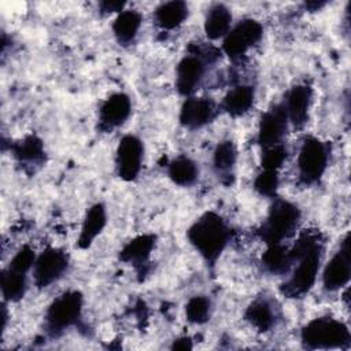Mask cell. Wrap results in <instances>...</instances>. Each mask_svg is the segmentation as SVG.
Instances as JSON below:
<instances>
[{
  "mask_svg": "<svg viewBox=\"0 0 351 351\" xmlns=\"http://www.w3.org/2000/svg\"><path fill=\"white\" fill-rule=\"evenodd\" d=\"M207 56L200 52L185 55L176 69V89L181 96L189 97L199 88L206 73Z\"/></svg>",
  "mask_w": 351,
  "mask_h": 351,
  "instance_id": "10",
  "label": "cell"
},
{
  "mask_svg": "<svg viewBox=\"0 0 351 351\" xmlns=\"http://www.w3.org/2000/svg\"><path fill=\"white\" fill-rule=\"evenodd\" d=\"M299 219L300 210L296 204L284 199H276L259 228V236L267 245L281 244L295 233Z\"/></svg>",
  "mask_w": 351,
  "mask_h": 351,
  "instance_id": "4",
  "label": "cell"
},
{
  "mask_svg": "<svg viewBox=\"0 0 351 351\" xmlns=\"http://www.w3.org/2000/svg\"><path fill=\"white\" fill-rule=\"evenodd\" d=\"M169 178L180 186H191L199 177L196 163L186 156H177L167 165Z\"/></svg>",
  "mask_w": 351,
  "mask_h": 351,
  "instance_id": "26",
  "label": "cell"
},
{
  "mask_svg": "<svg viewBox=\"0 0 351 351\" xmlns=\"http://www.w3.org/2000/svg\"><path fill=\"white\" fill-rule=\"evenodd\" d=\"M351 277L350 258V234H347L337 252L326 263L322 273V285L326 291L333 292L348 284Z\"/></svg>",
  "mask_w": 351,
  "mask_h": 351,
  "instance_id": "12",
  "label": "cell"
},
{
  "mask_svg": "<svg viewBox=\"0 0 351 351\" xmlns=\"http://www.w3.org/2000/svg\"><path fill=\"white\" fill-rule=\"evenodd\" d=\"M10 151L19 165L25 169L38 167L45 162V149L41 138L34 134H29L22 140L10 144Z\"/></svg>",
  "mask_w": 351,
  "mask_h": 351,
  "instance_id": "16",
  "label": "cell"
},
{
  "mask_svg": "<svg viewBox=\"0 0 351 351\" xmlns=\"http://www.w3.org/2000/svg\"><path fill=\"white\" fill-rule=\"evenodd\" d=\"M244 318L258 330L269 332L277 322V314L273 304L266 298H258L252 300L245 308Z\"/></svg>",
  "mask_w": 351,
  "mask_h": 351,
  "instance_id": "20",
  "label": "cell"
},
{
  "mask_svg": "<svg viewBox=\"0 0 351 351\" xmlns=\"http://www.w3.org/2000/svg\"><path fill=\"white\" fill-rule=\"evenodd\" d=\"M188 16V5L184 1L173 0L162 3L154 14L155 23L163 30H173L178 27Z\"/></svg>",
  "mask_w": 351,
  "mask_h": 351,
  "instance_id": "24",
  "label": "cell"
},
{
  "mask_svg": "<svg viewBox=\"0 0 351 351\" xmlns=\"http://www.w3.org/2000/svg\"><path fill=\"white\" fill-rule=\"evenodd\" d=\"M232 25V14L223 4H214L207 11L204 19V33L210 40H218L225 37Z\"/></svg>",
  "mask_w": 351,
  "mask_h": 351,
  "instance_id": "23",
  "label": "cell"
},
{
  "mask_svg": "<svg viewBox=\"0 0 351 351\" xmlns=\"http://www.w3.org/2000/svg\"><path fill=\"white\" fill-rule=\"evenodd\" d=\"M156 237L154 234H140L129 240L119 251V259L133 265L137 270H143L147 265L152 250L155 248Z\"/></svg>",
  "mask_w": 351,
  "mask_h": 351,
  "instance_id": "17",
  "label": "cell"
},
{
  "mask_svg": "<svg viewBox=\"0 0 351 351\" xmlns=\"http://www.w3.org/2000/svg\"><path fill=\"white\" fill-rule=\"evenodd\" d=\"M278 176L277 171L273 170H262L255 181H254V189L266 197H274L277 193V188H278Z\"/></svg>",
  "mask_w": 351,
  "mask_h": 351,
  "instance_id": "30",
  "label": "cell"
},
{
  "mask_svg": "<svg viewBox=\"0 0 351 351\" xmlns=\"http://www.w3.org/2000/svg\"><path fill=\"white\" fill-rule=\"evenodd\" d=\"M211 302L206 296H193L185 306L186 319L192 324H204L210 319Z\"/></svg>",
  "mask_w": 351,
  "mask_h": 351,
  "instance_id": "28",
  "label": "cell"
},
{
  "mask_svg": "<svg viewBox=\"0 0 351 351\" xmlns=\"http://www.w3.org/2000/svg\"><path fill=\"white\" fill-rule=\"evenodd\" d=\"M217 115V107L207 97H186L180 110V123L191 130L210 123Z\"/></svg>",
  "mask_w": 351,
  "mask_h": 351,
  "instance_id": "14",
  "label": "cell"
},
{
  "mask_svg": "<svg viewBox=\"0 0 351 351\" xmlns=\"http://www.w3.org/2000/svg\"><path fill=\"white\" fill-rule=\"evenodd\" d=\"M285 159H287V148L281 143L263 148V154L261 158L262 170L277 171L282 166Z\"/></svg>",
  "mask_w": 351,
  "mask_h": 351,
  "instance_id": "29",
  "label": "cell"
},
{
  "mask_svg": "<svg viewBox=\"0 0 351 351\" xmlns=\"http://www.w3.org/2000/svg\"><path fill=\"white\" fill-rule=\"evenodd\" d=\"M103 14H112V12H122L125 3L123 1H101L99 4Z\"/></svg>",
  "mask_w": 351,
  "mask_h": 351,
  "instance_id": "32",
  "label": "cell"
},
{
  "mask_svg": "<svg viewBox=\"0 0 351 351\" xmlns=\"http://www.w3.org/2000/svg\"><path fill=\"white\" fill-rule=\"evenodd\" d=\"M186 237L200 256L214 265L229 243L230 230L221 215L207 211L189 226Z\"/></svg>",
  "mask_w": 351,
  "mask_h": 351,
  "instance_id": "2",
  "label": "cell"
},
{
  "mask_svg": "<svg viewBox=\"0 0 351 351\" xmlns=\"http://www.w3.org/2000/svg\"><path fill=\"white\" fill-rule=\"evenodd\" d=\"M329 160V147L326 143L317 137H306L300 145L298 155V170L299 180L304 185L317 184L326 167Z\"/></svg>",
  "mask_w": 351,
  "mask_h": 351,
  "instance_id": "6",
  "label": "cell"
},
{
  "mask_svg": "<svg viewBox=\"0 0 351 351\" xmlns=\"http://www.w3.org/2000/svg\"><path fill=\"white\" fill-rule=\"evenodd\" d=\"M132 114V101L126 93L118 92L108 96L99 108V128L111 132L126 122Z\"/></svg>",
  "mask_w": 351,
  "mask_h": 351,
  "instance_id": "13",
  "label": "cell"
},
{
  "mask_svg": "<svg viewBox=\"0 0 351 351\" xmlns=\"http://www.w3.org/2000/svg\"><path fill=\"white\" fill-rule=\"evenodd\" d=\"M36 254L34 251L29 247V245H23L15 255L14 258L10 261V265L7 269L12 270V271H16V273H22V274H26L33 266H34V262H36Z\"/></svg>",
  "mask_w": 351,
  "mask_h": 351,
  "instance_id": "31",
  "label": "cell"
},
{
  "mask_svg": "<svg viewBox=\"0 0 351 351\" xmlns=\"http://www.w3.org/2000/svg\"><path fill=\"white\" fill-rule=\"evenodd\" d=\"M237 160V149L232 140H223L218 143L213 155L214 170L221 178V181L226 185L232 184L234 166Z\"/></svg>",
  "mask_w": 351,
  "mask_h": 351,
  "instance_id": "19",
  "label": "cell"
},
{
  "mask_svg": "<svg viewBox=\"0 0 351 351\" xmlns=\"http://www.w3.org/2000/svg\"><path fill=\"white\" fill-rule=\"evenodd\" d=\"M141 22V14L134 10H123L119 12L112 22V33L117 41L121 45H130L140 30Z\"/></svg>",
  "mask_w": 351,
  "mask_h": 351,
  "instance_id": "21",
  "label": "cell"
},
{
  "mask_svg": "<svg viewBox=\"0 0 351 351\" xmlns=\"http://www.w3.org/2000/svg\"><path fill=\"white\" fill-rule=\"evenodd\" d=\"M263 269L270 274H285L293 266L291 251L281 244L267 245L262 255Z\"/></svg>",
  "mask_w": 351,
  "mask_h": 351,
  "instance_id": "25",
  "label": "cell"
},
{
  "mask_svg": "<svg viewBox=\"0 0 351 351\" xmlns=\"http://www.w3.org/2000/svg\"><path fill=\"white\" fill-rule=\"evenodd\" d=\"M69 256L58 248H47L34 262L33 277L37 288H47L67 271Z\"/></svg>",
  "mask_w": 351,
  "mask_h": 351,
  "instance_id": "9",
  "label": "cell"
},
{
  "mask_svg": "<svg viewBox=\"0 0 351 351\" xmlns=\"http://www.w3.org/2000/svg\"><path fill=\"white\" fill-rule=\"evenodd\" d=\"M107 222L106 207L101 203L93 204L85 214L81 232L77 240V245L81 250H86L95 241V239L101 233Z\"/></svg>",
  "mask_w": 351,
  "mask_h": 351,
  "instance_id": "18",
  "label": "cell"
},
{
  "mask_svg": "<svg viewBox=\"0 0 351 351\" xmlns=\"http://www.w3.org/2000/svg\"><path fill=\"white\" fill-rule=\"evenodd\" d=\"M143 155V141L133 134L123 136L117 147L115 155V167L118 177L123 181H134L141 170Z\"/></svg>",
  "mask_w": 351,
  "mask_h": 351,
  "instance_id": "8",
  "label": "cell"
},
{
  "mask_svg": "<svg viewBox=\"0 0 351 351\" xmlns=\"http://www.w3.org/2000/svg\"><path fill=\"white\" fill-rule=\"evenodd\" d=\"M295 269L282 284L281 292L287 298H302L315 284L321 265L322 245L317 236L303 234L289 250Z\"/></svg>",
  "mask_w": 351,
  "mask_h": 351,
  "instance_id": "1",
  "label": "cell"
},
{
  "mask_svg": "<svg viewBox=\"0 0 351 351\" xmlns=\"http://www.w3.org/2000/svg\"><path fill=\"white\" fill-rule=\"evenodd\" d=\"M313 101V89L308 85L292 86L282 103L289 122L295 128H302L308 119V111Z\"/></svg>",
  "mask_w": 351,
  "mask_h": 351,
  "instance_id": "15",
  "label": "cell"
},
{
  "mask_svg": "<svg viewBox=\"0 0 351 351\" xmlns=\"http://www.w3.org/2000/svg\"><path fill=\"white\" fill-rule=\"evenodd\" d=\"M288 115L282 103L274 104L259 119L256 141L262 148L280 144L288 129Z\"/></svg>",
  "mask_w": 351,
  "mask_h": 351,
  "instance_id": "11",
  "label": "cell"
},
{
  "mask_svg": "<svg viewBox=\"0 0 351 351\" xmlns=\"http://www.w3.org/2000/svg\"><path fill=\"white\" fill-rule=\"evenodd\" d=\"M171 348L173 350H191L192 348V340H191V337H186V336L178 337L177 340L173 341Z\"/></svg>",
  "mask_w": 351,
  "mask_h": 351,
  "instance_id": "33",
  "label": "cell"
},
{
  "mask_svg": "<svg viewBox=\"0 0 351 351\" xmlns=\"http://www.w3.org/2000/svg\"><path fill=\"white\" fill-rule=\"evenodd\" d=\"M255 92L254 88L250 85H239L230 89L223 100H222V110L228 112L230 117H241L250 111L254 104Z\"/></svg>",
  "mask_w": 351,
  "mask_h": 351,
  "instance_id": "22",
  "label": "cell"
},
{
  "mask_svg": "<svg viewBox=\"0 0 351 351\" xmlns=\"http://www.w3.org/2000/svg\"><path fill=\"white\" fill-rule=\"evenodd\" d=\"M84 306V296L78 291H67L58 296L47 308L45 328L47 332L56 337L66 329L78 325Z\"/></svg>",
  "mask_w": 351,
  "mask_h": 351,
  "instance_id": "5",
  "label": "cell"
},
{
  "mask_svg": "<svg viewBox=\"0 0 351 351\" xmlns=\"http://www.w3.org/2000/svg\"><path fill=\"white\" fill-rule=\"evenodd\" d=\"M0 287L5 302H18L26 292V274L5 269L1 274Z\"/></svg>",
  "mask_w": 351,
  "mask_h": 351,
  "instance_id": "27",
  "label": "cell"
},
{
  "mask_svg": "<svg viewBox=\"0 0 351 351\" xmlns=\"http://www.w3.org/2000/svg\"><path fill=\"white\" fill-rule=\"evenodd\" d=\"M300 340L307 350H347L351 343V335L341 321L332 317H319L302 328Z\"/></svg>",
  "mask_w": 351,
  "mask_h": 351,
  "instance_id": "3",
  "label": "cell"
},
{
  "mask_svg": "<svg viewBox=\"0 0 351 351\" xmlns=\"http://www.w3.org/2000/svg\"><path fill=\"white\" fill-rule=\"evenodd\" d=\"M325 5V3H317V1H313V3H306V8H308V10H311V11H317V10H319L321 7H324Z\"/></svg>",
  "mask_w": 351,
  "mask_h": 351,
  "instance_id": "34",
  "label": "cell"
},
{
  "mask_svg": "<svg viewBox=\"0 0 351 351\" xmlns=\"http://www.w3.org/2000/svg\"><path fill=\"white\" fill-rule=\"evenodd\" d=\"M263 27L255 19L240 21L223 37L222 49L230 59H239L262 38Z\"/></svg>",
  "mask_w": 351,
  "mask_h": 351,
  "instance_id": "7",
  "label": "cell"
}]
</instances>
